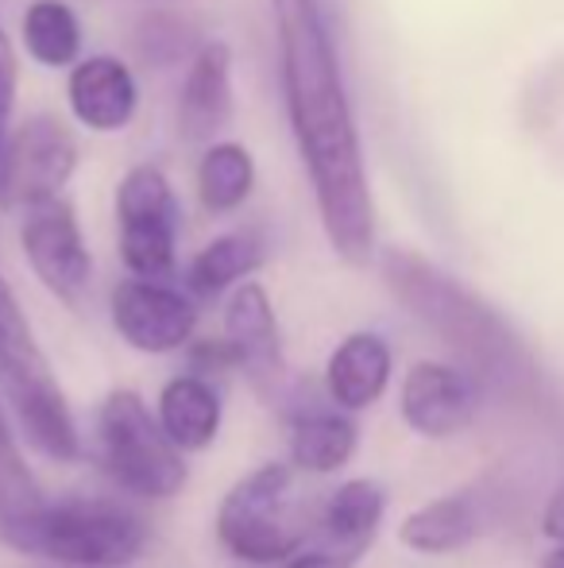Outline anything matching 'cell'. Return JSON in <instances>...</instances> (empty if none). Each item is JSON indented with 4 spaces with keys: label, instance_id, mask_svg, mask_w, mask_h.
<instances>
[{
    "label": "cell",
    "instance_id": "obj_1",
    "mask_svg": "<svg viewBox=\"0 0 564 568\" xmlns=\"http://www.w3.org/2000/svg\"><path fill=\"white\" fill-rule=\"evenodd\" d=\"M271 12L286 116L314 182L321 229L340 260L363 267L376 255V202L329 20L321 0H271Z\"/></svg>",
    "mask_w": 564,
    "mask_h": 568
},
{
    "label": "cell",
    "instance_id": "obj_2",
    "mask_svg": "<svg viewBox=\"0 0 564 568\" xmlns=\"http://www.w3.org/2000/svg\"><path fill=\"white\" fill-rule=\"evenodd\" d=\"M383 278L394 298L464 359L468 372L511 395H534L542 383L534 352L491 302H483L437 263L399 247L383 255Z\"/></svg>",
    "mask_w": 564,
    "mask_h": 568
},
{
    "label": "cell",
    "instance_id": "obj_3",
    "mask_svg": "<svg viewBox=\"0 0 564 568\" xmlns=\"http://www.w3.org/2000/svg\"><path fill=\"white\" fill-rule=\"evenodd\" d=\"M0 387L12 398L39 453H47L51 460H74L82 449L74 414L4 278H0Z\"/></svg>",
    "mask_w": 564,
    "mask_h": 568
},
{
    "label": "cell",
    "instance_id": "obj_4",
    "mask_svg": "<svg viewBox=\"0 0 564 568\" xmlns=\"http://www.w3.org/2000/svg\"><path fill=\"white\" fill-rule=\"evenodd\" d=\"M143 546L147 526L136 510L113 499H62L47 503L20 549L70 568H124Z\"/></svg>",
    "mask_w": 564,
    "mask_h": 568
},
{
    "label": "cell",
    "instance_id": "obj_5",
    "mask_svg": "<svg viewBox=\"0 0 564 568\" xmlns=\"http://www.w3.org/2000/svg\"><path fill=\"white\" fill-rule=\"evenodd\" d=\"M101 460L113 479L143 499H171L186 487V460L163 422L151 418L136 390H113L98 414Z\"/></svg>",
    "mask_w": 564,
    "mask_h": 568
},
{
    "label": "cell",
    "instance_id": "obj_6",
    "mask_svg": "<svg viewBox=\"0 0 564 568\" xmlns=\"http://www.w3.org/2000/svg\"><path fill=\"white\" fill-rule=\"evenodd\" d=\"M306 523L294 510V471L264 464L225 495L217 510V538L233 557L275 565L298 554Z\"/></svg>",
    "mask_w": 564,
    "mask_h": 568
},
{
    "label": "cell",
    "instance_id": "obj_7",
    "mask_svg": "<svg viewBox=\"0 0 564 568\" xmlns=\"http://www.w3.org/2000/svg\"><path fill=\"white\" fill-rule=\"evenodd\" d=\"M121 255L136 278H166L174 271L182 210L171 182L158 166H132L116 186Z\"/></svg>",
    "mask_w": 564,
    "mask_h": 568
},
{
    "label": "cell",
    "instance_id": "obj_8",
    "mask_svg": "<svg viewBox=\"0 0 564 568\" xmlns=\"http://www.w3.org/2000/svg\"><path fill=\"white\" fill-rule=\"evenodd\" d=\"M20 240H23V252H28L31 271L39 275V283H43L54 298L78 306V302L85 298V291H90L93 260H90V252H85L74 205L62 194L28 202Z\"/></svg>",
    "mask_w": 564,
    "mask_h": 568
},
{
    "label": "cell",
    "instance_id": "obj_9",
    "mask_svg": "<svg viewBox=\"0 0 564 568\" xmlns=\"http://www.w3.org/2000/svg\"><path fill=\"white\" fill-rule=\"evenodd\" d=\"M78 166V143L59 116L39 113L23 120L8 140V205L62 194Z\"/></svg>",
    "mask_w": 564,
    "mask_h": 568
},
{
    "label": "cell",
    "instance_id": "obj_10",
    "mask_svg": "<svg viewBox=\"0 0 564 568\" xmlns=\"http://www.w3.org/2000/svg\"><path fill=\"white\" fill-rule=\"evenodd\" d=\"M225 337L236 352V367L248 383L267 398L279 403L286 395V364L279 322H275L271 298L259 283H240L225 306Z\"/></svg>",
    "mask_w": 564,
    "mask_h": 568
},
{
    "label": "cell",
    "instance_id": "obj_11",
    "mask_svg": "<svg viewBox=\"0 0 564 568\" xmlns=\"http://www.w3.org/2000/svg\"><path fill=\"white\" fill-rule=\"evenodd\" d=\"M113 325L132 348L174 352L194 337L197 306L155 278H129L113 291Z\"/></svg>",
    "mask_w": 564,
    "mask_h": 568
},
{
    "label": "cell",
    "instance_id": "obj_12",
    "mask_svg": "<svg viewBox=\"0 0 564 568\" xmlns=\"http://www.w3.org/2000/svg\"><path fill=\"white\" fill-rule=\"evenodd\" d=\"M475 383L449 364H414L402 383V418L422 437H452L472 422Z\"/></svg>",
    "mask_w": 564,
    "mask_h": 568
},
{
    "label": "cell",
    "instance_id": "obj_13",
    "mask_svg": "<svg viewBox=\"0 0 564 568\" xmlns=\"http://www.w3.org/2000/svg\"><path fill=\"white\" fill-rule=\"evenodd\" d=\"M233 116V51L213 39L202 43L178 93V132L189 143H205Z\"/></svg>",
    "mask_w": 564,
    "mask_h": 568
},
{
    "label": "cell",
    "instance_id": "obj_14",
    "mask_svg": "<svg viewBox=\"0 0 564 568\" xmlns=\"http://www.w3.org/2000/svg\"><path fill=\"white\" fill-rule=\"evenodd\" d=\"M70 109L78 124L93 132H121L140 105V90L132 70L113 54H93L70 70Z\"/></svg>",
    "mask_w": 564,
    "mask_h": 568
},
{
    "label": "cell",
    "instance_id": "obj_15",
    "mask_svg": "<svg viewBox=\"0 0 564 568\" xmlns=\"http://www.w3.org/2000/svg\"><path fill=\"white\" fill-rule=\"evenodd\" d=\"M391 383V348L376 333H352L337 352L329 356L325 387L329 398L345 410H363L371 406Z\"/></svg>",
    "mask_w": 564,
    "mask_h": 568
},
{
    "label": "cell",
    "instance_id": "obj_16",
    "mask_svg": "<svg viewBox=\"0 0 564 568\" xmlns=\"http://www.w3.org/2000/svg\"><path fill=\"white\" fill-rule=\"evenodd\" d=\"M383 510H387V495L376 479H348V484L325 503L321 546H332L360 561L371 549V541H376Z\"/></svg>",
    "mask_w": 564,
    "mask_h": 568
},
{
    "label": "cell",
    "instance_id": "obj_17",
    "mask_svg": "<svg viewBox=\"0 0 564 568\" xmlns=\"http://www.w3.org/2000/svg\"><path fill=\"white\" fill-rule=\"evenodd\" d=\"M158 422L171 434V442L186 453L213 445L221 429V398L209 379L202 375H178L158 395Z\"/></svg>",
    "mask_w": 564,
    "mask_h": 568
},
{
    "label": "cell",
    "instance_id": "obj_18",
    "mask_svg": "<svg viewBox=\"0 0 564 568\" xmlns=\"http://www.w3.org/2000/svg\"><path fill=\"white\" fill-rule=\"evenodd\" d=\"M475 534H480V507L472 495H444V499H433L422 510H414L402 523L399 538L414 554L441 557L464 549L468 541H475Z\"/></svg>",
    "mask_w": 564,
    "mask_h": 568
},
{
    "label": "cell",
    "instance_id": "obj_19",
    "mask_svg": "<svg viewBox=\"0 0 564 568\" xmlns=\"http://www.w3.org/2000/svg\"><path fill=\"white\" fill-rule=\"evenodd\" d=\"M43 491H39L35 476H31L28 460L12 437V426L0 410V538L20 549L35 518L43 515Z\"/></svg>",
    "mask_w": 564,
    "mask_h": 568
},
{
    "label": "cell",
    "instance_id": "obj_20",
    "mask_svg": "<svg viewBox=\"0 0 564 568\" xmlns=\"http://www.w3.org/2000/svg\"><path fill=\"white\" fill-rule=\"evenodd\" d=\"M356 445H360V429L345 414L306 410L290 422V456L301 471H314V476L345 468Z\"/></svg>",
    "mask_w": 564,
    "mask_h": 568
},
{
    "label": "cell",
    "instance_id": "obj_21",
    "mask_svg": "<svg viewBox=\"0 0 564 568\" xmlns=\"http://www.w3.org/2000/svg\"><path fill=\"white\" fill-rule=\"evenodd\" d=\"M264 260H267V244L259 232L244 229V232L217 236L189 263V291L202 294V298H217L228 286L244 283Z\"/></svg>",
    "mask_w": 564,
    "mask_h": 568
},
{
    "label": "cell",
    "instance_id": "obj_22",
    "mask_svg": "<svg viewBox=\"0 0 564 568\" xmlns=\"http://www.w3.org/2000/svg\"><path fill=\"white\" fill-rule=\"evenodd\" d=\"M256 186V159L244 143L221 140L197 163V194L209 213H233Z\"/></svg>",
    "mask_w": 564,
    "mask_h": 568
},
{
    "label": "cell",
    "instance_id": "obj_23",
    "mask_svg": "<svg viewBox=\"0 0 564 568\" xmlns=\"http://www.w3.org/2000/svg\"><path fill=\"white\" fill-rule=\"evenodd\" d=\"M23 47L39 67H70L82 51L78 16L62 0H35L23 12Z\"/></svg>",
    "mask_w": 564,
    "mask_h": 568
},
{
    "label": "cell",
    "instance_id": "obj_24",
    "mask_svg": "<svg viewBox=\"0 0 564 568\" xmlns=\"http://www.w3.org/2000/svg\"><path fill=\"white\" fill-rule=\"evenodd\" d=\"M16 90H20V59L0 28V205H8V140H12Z\"/></svg>",
    "mask_w": 564,
    "mask_h": 568
},
{
    "label": "cell",
    "instance_id": "obj_25",
    "mask_svg": "<svg viewBox=\"0 0 564 568\" xmlns=\"http://www.w3.org/2000/svg\"><path fill=\"white\" fill-rule=\"evenodd\" d=\"M136 43L143 59L155 62V67H166V62L182 59V51H186V28L178 20H171V16H151V20H143Z\"/></svg>",
    "mask_w": 564,
    "mask_h": 568
},
{
    "label": "cell",
    "instance_id": "obj_26",
    "mask_svg": "<svg viewBox=\"0 0 564 568\" xmlns=\"http://www.w3.org/2000/svg\"><path fill=\"white\" fill-rule=\"evenodd\" d=\"M194 372L202 375H217V372H228V367H236V352H233V344L225 341H205V344H197L194 348Z\"/></svg>",
    "mask_w": 564,
    "mask_h": 568
},
{
    "label": "cell",
    "instance_id": "obj_27",
    "mask_svg": "<svg viewBox=\"0 0 564 568\" xmlns=\"http://www.w3.org/2000/svg\"><path fill=\"white\" fill-rule=\"evenodd\" d=\"M352 565H356V557L340 554V549H332V546H317V549H309V554L294 557L286 568H352Z\"/></svg>",
    "mask_w": 564,
    "mask_h": 568
},
{
    "label": "cell",
    "instance_id": "obj_28",
    "mask_svg": "<svg viewBox=\"0 0 564 568\" xmlns=\"http://www.w3.org/2000/svg\"><path fill=\"white\" fill-rule=\"evenodd\" d=\"M542 534L553 541L564 538V484L553 491V499L545 503V515H542Z\"/></svg>",
    "mask_w": 564,
    "mask_h": 568
},
{
    "label": "cell",
    "instance_id": "obj_29",
    "mask_svg": "<svg viewBox=\"0 0 564 568\" xmlns=\"http://www.w3.org/2000/svg\"><path fill=\"white\" fill-rule=\"evenodd\" d=\"M542 568H564V538L557 541V546L545 554V561H542Z\"/></svg>",
    "mask_w": 564,
    "mask_h": 568
}]
</instances>
